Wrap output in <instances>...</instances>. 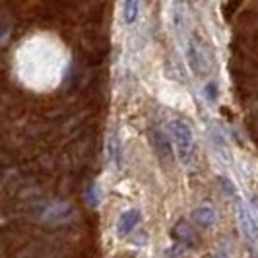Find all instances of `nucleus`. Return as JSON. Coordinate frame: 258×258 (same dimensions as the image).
Segmentation results:
<instances>
[{
	"instance_id": "8",
	"label": "nucleus",
	"mask_w": 258,
	"mask_h": 258,
	"mask_svg": "<svg viewBox=\"0 0 258 258\" xmlns=\"http://www.w3.org/2000/svg\"><path fill=\"white\" fill-rule=\"evenodd\" d=\"M204 93L208 95L210 101H216V99H218V86H216L214 82H210L206 88H204Z\"/></svg>"
},
{
	"instance_id": "1",
	"label": "nucleus",
	"mask_w": 258,
	"mask_h": 258,
	"mask_svg": "<svg viewBox=\"0 0 258 258\" xmlns=\"http://www.w3.org/2000/svg\"><path fill=\"white\" fill-rule=\"evenodd\" d=\"M169 132L175 140V146H177V152H179V157H181L184 163L190 161L192 157V150H194V134L192 128L184 122V120H169L167 124Z\"/></svg>"
},
{
	"instance_id": "2",
	"label": "nucleus",
	"mask_w": 258,
	"mask_h": 258,
	"mask_svg": "<svg viewBox=\"0 0 258 258\" xmlns=\"http://www.w3.org/2000/svg\"><path fill=\"white\" fill-rule=\"evenodd\" d=\"M239 223H241V229H243L246 239L252 241V243H256L258 241V223H256V220L252 218L250 210H248L245 204H239Z\"/></svg>"
},
{
	"instance_id": "3",
	"label": "nucleus",
	"mask_w": 258,
	"mask_h": 258,
	"mask_svg": "<svg viewBox=\"0 0 258 258\" xmlns=\"http://www.w3.org/2000/svg\"><path fill=\"white\" fill-rule=\"evenodd\" d=\"M138 221H140V212L138 210H126V212H122L118 216V221H116V233L120 237L128 235L138 225Z\"/></svg>"
},
{
	"instance_id": "5",
	"label": "nucleus",
	"mask_w": 258,
	"mask_h": 258,
	"mask_svg": "<svg viewBox=\"0 0 258 258\" xmlns=\"http://www.w3.org/2000/svg\"><path fill=\"white\" fill-rule=\"evenodd\" d=\"M173 235H175V239H179L184 245H186V243H188V245H194V243H196V235H194V231L184 223V221H179V223L175 225Z\"/></svg>"
},
{
	"instance_id": "7",
	"label": "nucleus",
	"mask_w": 258,
	"mask_h": 258,
	"mask_svg": "<svg viewBox=\"0 0 258 258\" xmlns=\"http://www.w3.org/2000/svg\"><path fill=\"white\" fill-rule=\"evenodd\" d=\"M140 14V2L138 0H124L122 4V20L124 24H134Z\"/></svg>"
},
{
	"instance_id": "9",
	"label": "nucleus",
	"mask_w": 258,
	"mask_h": 258,
	"mask_svg": "<svg viewBox=\"0 0 258 258\" xmlns=\"http://www.w3.org/2000/svg\"><path fill=\"white\" fill-rule=\"evenodd\" d=\"M218 181H220V184L223 186V188H225V190H227V192H229V194H235V186H233V184H229V181H227L225 177H220Z\"/></svg>"
},
{
	"instance_id": "4",
	"label": "nucleus",
	"mask_w": 258,
	"mask_h": 258,
	"mask_svg": "<svg viewBox=\"0 0 258 258\" xmlns=\"http://www.w3.org/2000/svg\"><path fill=\"white\" fill-rule=\"evenodd\" d=\"M194 220L198 221L202 227H210L216 221V212L212 206H200L194 210Z\"/></svg>"
},
{
	"instance_id": "6",
	"label": "nucleus",
	"mask_w": 258,
	"mask_h": 258,
	"mask_svg": "<svg viewBox=\"0 0 258 258\" xmlns=\"http://www.w3.org/2000/svg\"><path fill=\"white\" fill-rule=\"evenodd\" d=\"M107 157H109V161L115 163V167H120V144H118V136L115 132L107 140Z\"/></svg>"
}]
</instances>
